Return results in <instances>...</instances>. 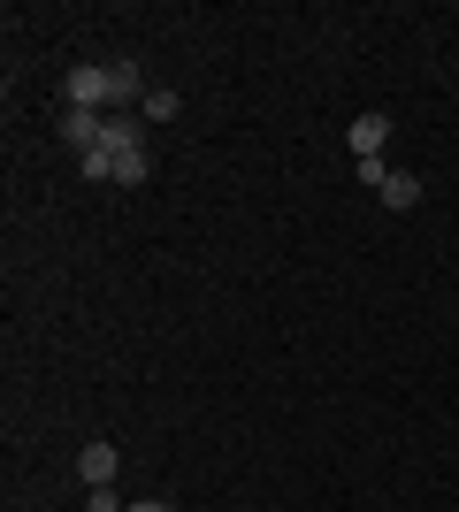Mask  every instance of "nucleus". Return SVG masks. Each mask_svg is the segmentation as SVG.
I'll use <instances>...</instances> for the list:
<instances>
[{"mask_svg": "<svg viewBox=\"0 0 459 512\" xmlns=\"http://www.w3.org/2000/svg\"><path fill=\"white\" fill-rule=\"evenodd\" d=\"M345 146L360 153V161H383V146H391V115H352V130H345Z\"/></svg>", "mask_w": 459, "mask_h": 512, "instance_id": "1", "label": "nucleus"}, {"mask_svg": "<svg viewBox=\"0 0 459 512\" xmlns=\"http://www.w3.org/2000/svg\"><path fill=\"white\" fill-rule=\"evenodd\" d=\"M108 100H115V85H108V69H69V107H100L108 115Z\"/></svg>", "mask_w": 459, "mask_h": 512, "instance_id": "2", "label": "nucleus"}, {"mask_svg": "<svg viewBox=\"0 0 459 512\" xmlns=\"http://www.w3.org/2000/svg\"><path fill=\"white\" fill-rule=\"evenodd\" d=\"M62 138H69V146H77V153H92V146H100V138H108V115H100V107H69Z\"/></svg>", "mask_w": 459, "mask_h": 512, "instance_id": "3", "label": "nucleus"}, {"mask_svg": "<svg viewBox=\"0 0 459 512\" xmlns=\"http://www.w3.org/2000/svg\"><path fill=\"white\" fill-rule=\"evenodd\" d=\"M108 161H115V169H108V184H146V176H153V161H146V146H123V153H115V146H108Z\"/></svg>", "mask_w": 459, "mask_h": 512, "instance_id": "4", "label": "nucleus"}, {"mask_svg": "<svg viewBox=\"0 0 459 512\" xmlns=\"http://www.w3.org/2000/svg\"><path fill=\"white\" fill-rule=\"evenodd\" d=\"M375 199H383V207H391V214H406V207H414V199H421V176L391 169V176H383V192H375Z\"/></svg>", "mask_w": 459, "mask_h": 512, "instance_id": "5", "label": "nucleus"}, {"mask_svg": "<svg viewBox=\"0 0 459 512\" xmlns=\"http://www.w3.org/2000/svg\"><path fill=\"white\" fill-rule=\"evenodd\" d=\"M77 474H85L92 490H100V482H115V444H85V451H77Z\"/></svg>", "mask_w": 459, "mask_h": 512, "instance_id": "6", "label": "nucleus"}, {"mask_svg": "<svg viewBox=\"0 0 459 512\" xmlns=\"http://www.w3.org/2000/svg\"><path fill=\"white\" fill-rule=\"evenodd\" d=\"M176 107H184V100H176V92H169V85H153V92H146V115H153V123H169Z\"/></svg>", "mask_w": 459, "mask_h": 512, "instance_id": "7", "label": "nucleus"}, {"mask_svg": "<svg viewBox=\"0 0 459 512\" xmlns=\"http://www.w3.org/2000/svg\"><path fill=\"white\" fill-rule=\"evenodd\" d=\"M85 512H131V505H123V497H115V490H108V482H100V490H92V497H85Z\"/></svg>", "mask_w": 459, "mask_h": 512, "instance_id": "8", "label": "nucleus"}, {"mask_svg": "<svg viewBox=\"0 0 459 512\" xmlns=\"http://www.w3.org/2000/svg\"><path fill=\"white\" fill-rule=\"evenodd\" d=\"M131 512H176V505H169V497H138Z\"/></svg>", "mask_w": 459, "mask_h": 512, "instance_id": "9", "label": "nucleus"}]
</instances>
